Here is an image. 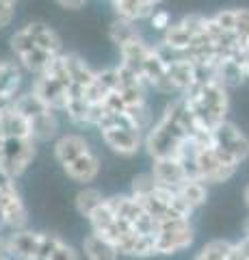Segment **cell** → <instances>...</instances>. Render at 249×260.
<instances>
[{
	"mask_svg": "<svg viewBox=\"0 0 249 260\" xmlns=\"http://www.w3.org/2000/svg\"><path fill=\"white\" fill-rule=\"evenodd\" d=\"M100 139L111 154L119 158H134L143 152V137L146 133L136 128H104L98 130Z\"/></svg>",
	"mask_w": 249,
	"mask_h": 260,
	"instance_id": "obj_6",
	"label": "cell"
},
{
	"mask_svg": "<svg viewBox=\"0 0 249 260\" xmlns=\"http://www.w3.org/2000/svg\"><path fill=\"white\" fill-rule=\"evenodd\" d=\"M175 191L180 193L184 204H187L193 213L199 210L208 202V184L202 182L199 178H187V180H184Z\"/></svg>",
	"mask_w": 249,
	"mask_h": 260,
	"instance_id": "obj_20",
	"label": "cell"
},
{
	"mask_svg": "<svg viewBox=\"0 0 249 260\" xmlns=\"http://www.w3.org/2000/svg\"><path fill=\"white\" fill-rule=\"evenodd\" d=\"M238 61H240V65H243V70H245V76H247V80H249V44H243V46H240Z\"/></svg>",
	"mask_w": 249,
	"mask_h": 260,
	"instance_id": "obj_32",
	"label": "cell"
},
{
	"mask_svg": "<svg viewBox=\"0 0 249 260\" xmlns=\"http://www.w3.org/2000/svg\"><path fill=\"white\" fill-rule=\"evenodd\" d=\"M115 11V18H124L130 22H148L150 15L154 13L158 7L148 3V0H109Z\"/></svg>",
	"mask_w": 249,
	"mask_h": 260,
	"instance_id": "obj_17",
	"label": "cell"
},
{
	"mask_svg": "<svg viewBox=\"0 0 249 260\" xmlns=\"http://www.w3.org/2000/svg\"><path fill=\"white\" fill-rule=\"evenodd\" d=\"M236 245H238L240 251H243V254L249 258V239H247V237H240V239L236 241Z\"/></svg>",
	"mask_w": 249,
	"mask_h": 260,
	"instance_id": "obj_33",
	"label": "cell"
},
{
	"mask_svg": "<svg viewBox=\"0 0 249 260\" xmlns=\"http://www.w3.org/2000/svg\"><path fill=\"white\" fill-rule=\"evenodd\" d=\"M61 9H67V11H78V9H83V7L89 3V0H54Z\"/></svg>",
	"mask_w": 249,
	"mask_h": 260,
	"instance_id": "obj_31",
	"label": "cell"
},
{
	"mask_svg": "<svg viewBox=\"0 0 249 260\" xmlns=\"http://www.w3.org/2000/svg\"><path fill=\"white\" fill-rule=\"evenodd\" d=\"M232 249H234V241H230V239H212V241L204 243V245L195 251L193 260H228Z\"/></svg>",
	"mask_w": 249,
	"mask_h": 260,
	"instance_id": "obj_23",
	"label": "cell"
},
{
	"mask_svg": "<svg viewBox=\"0 0 249 260\" xmlns=\"http://www.w3.org/2000/svg\"><path fill=\"white\" fill-rule=\"evenodd\" d=\"M39 143L30 137V139H15V137H3L0 141V172L11 176V178H22L28 172L37 158Z\"/></svg>",
	"mask_w": 249,
	"mask_h": 260,
	"instance_id": "obj_3",
	"label": "cell"
},
{
	"mask_svg": "<svg viewBox=\"0 0 249 260\" xmlns=\"http://www.w3.org/2000/svg\"><path fill=\"white\" fill-rule=\"evenodd\" d=\"M3 107H7V104L3 102V98H0V109H3Z\"/></svg>",
	"mask_w": 249,
	"mask_h": 260,
	"instance_id": "obj_38",
	"label": "cell"
},
{
	"mask_svg": "<svg viewBox=\"0 0 249 260\" xmlns=\"http://www.w3.org/2000/svg\"><path fill=\"white\" fill-rule=\"evenodd\" d=\"M30 128H33V139L42 145V143H54L61 137V121H59V113L48 109L42 115H37L35 119H30Z\"/></svg>",
	"mask_w": 249,
	"mask_h": 260,
	"instance_id": "obj_16",
	"label": "cell"
},
{
	"mask_svg": "<svg viewBox=\"0 0 249 260\" xmlns=\"http://www.w3.org/2000/svg\"><path fill=\"white\" fill-rule=\"evenodd\" d=\"M15 109H18L22 115H26L28 119H35L37 115H42L44 111H48V107L46 104L39 100V98L30 91V89H26V91H22L18 98H15V100L11 102Z\"/></svg>",
	"mask_w": 249,
	"mask_h": 260,
	"instance_id": "obj_24",
	"label": "cell"
},
{
	"mask_svg": "<svg viewBox=\"0 0 249 260\" xmlns=\"http://www.w3.org/2000/svg\"><path fill=\"white\" fill-rule=\"evenodd\" d=\"M243 237H247V239H249V217L243 221Z\"/></svg>",
	"mask_w": 249,
	"mask_h": 260,
	"instance_id": "obj_35",
	"label": "cell"
},
{
	"mask_svg": "<svg viewBox=\"0 0 249 260\" xmlns=\"http://www.w3.org/2000/svg\"><path fill=\"white\" fill-rule=\"evenodd\" d=\"M215 148L223 152L228 158H232L238 165L249 160V137L245 130H240L234 121H223L212 130Z\"/></svg>",
	"mask_w": 249,
	"mask_h": 260,
	"instance_id": "obj_5",
	"label": "cell"
},
{
	"mask_svg": "<svg viewBox=\"0 0 249 260\" xmlns=\"http://www.w3.org/2000/svg\"><path fill=\"white\" fill-rule=\"evenodd\" d=\"M206 18L208 15H204V13H189V15H182L180 20H173L171 26L160 35L158 44H163V46L182 54L193 42H195V37L199 32L204 30Z\"/></svg>",
	"mask_w": 249,
	"mask_h": 260,
	"instance_id": "obj_4",
	"label": "cell"
},
{
	"mask_svg": "<svg viewBox=\"0 0 249 260\" xmlns=\"http://www.w3.org/2000/svg\"><path fill=\"white\" fill-rule=\"evenodd\" d=\"M50 260H83V251L63 239V241L59 243V247L52 251Z\"/></svg>",
	"mask_w": 249,
	"mask_h": 260,
	"instance_id": "obj_28",
	"label": "cell"
},
{
	"mask_svg": "<svg viewBox=\"0 0 249 260\" xmlns=\"http://www.w3.org/2000/svg\"><path fill=\"white\" fill-rule=\"evenodd\" d=\"M30 91H33L39 100H42L48 109L63 113L69 102V87L65 83H61L59 78H54L50 74H37L30 83Z\"/></svg>",
	"mask_w": 249,
	"mask_h": 260,
	"instance_id": "obj_7",
	"label": "cell"
},
{
	"mask_svg": "<svg viewBox=\"0 0 249 260\" xmlns=\"http://www.w3.org/2000/svg\"><path fill=\"white\" fill-rule=\"evenodd\" d=\"M139 37H143V32L136 26V22L115 18L109 24V39H111V44H115L117 48L126 46L128 42H134V39H139Z\"/></svg>",
	"mask_w": 249,
	"mask_h": 260,
	"instance_id": "obj_21",
	"label": "cell"
},
{
	"mask_svg": "<svg viewBox=\"0 0 249 260\" xmlns=\"http://www.w3.org/2000/svg\"><path fill=\"white\" fill-rule=\"evenodd\" d=\"M104 200H106V195H102V191L95 186H80L78 193L74 195V210L83 219H89L104 204Z\"/></svg>",
	"mask_w": 249,
	"mask_h": 260,
	"instance_id": "obj_19",
	"label": "cell"
},
{
	"mask_svg": "<svg viewBox=\"0 0 249 260\" xmlns=\"http://www.w3.org/2000/svg\"><path fill=\"white\" fill-rule=\"evenodd\" d=\"M24 76L26 72L13 56L11 59L0 56V98L5 104H11L24 91Z\"/></svg>",
	"mask_w": 249,
	"mask_h": 260,
	"instance_id": "obj_10",
	"label": "cell"
},
{
	"mask_svg": "<svg viewBox=\"0 0 249 260\" xmlns=\"http://www.w3.org/2000/svg\"><path fill=\"white\" fill-rule=\"evenodd\" d=\"M217 78H219L228 89H236L240 85L249 83L238 59H223V61L217 63Z\"/></svg>",
	"mask_w": 249,
	"mask_h": 260,
	"instance_id": "obj_22",
	"label": "cell"
},
{
	"mask_svg": "<svg viewBox=\"0 0 249 260\" xmlns=\"http://www.w3.org/2000/svg\"><path fill=\"white\" fill-rule=\"evenodd\" d=\"M234 32L243 44L249 39V9L247 7H236V28H234Z\"/></svg>",
	"mask_w": 249,
	"mask_h": 260,
	"instance_id": "obj_29",
	"label": "cell"
},
{
	"mask_svg": "<svg viewBox=\"0 0 249 260\" xmlns=\"http://www.w3.org/2000/svg\"><path fill=\"white\" fill-rule=\"evenodd\" d=\"M150 174L154 176L156 184L169 186V189H178L189 178L187 169H184V162L180 158H154L150 167Z\"/></svg>",
	"mask_w": 249,
	"mask_h": 260,
	"instance_id": "obj_12",
	"label": "cell"
},
{
	"mask_svg": "<svg viewBox=\"0 0 249 260\" xmlns=\"http://www.w3.org/2000/svg\"><path fill=\"white\" fill-rule=\"evenodd\" d=\"M80 251H83L85 260H119V249L109 239L100 237L95 232H89L80 243Z\"/></svg>",
	"mask_w": 249,
	"mask_h": 260,
	"instance_id": "obj_15",
	"label": "cell"
},
{
	"mask_svg": "<svg viewBox=\"0 0 249 260\" xmlns=\"http://www.w3.org/2000/svg\"><path fill=\"white\" fill-rule=\"evenodd\" d=\"M0 130H3V137H15V139H30L33 137L30 119L22 115L13 104H7L0 109Z\"/></svg>",
	"mask_w": 249,
	"mask_h": 260,
	"instance_id": "obj_14",
	"label": "cell"
},
{
	"mask_svg": "<svg viewBox=\"0 0 249 260\" xmlns=\"http://www.w3.org/2000/svg\"><path fill=\"white\" fill-rule=\"evenodd\" d=\"M72 182H76L80 186H89L91 182L98 180V176L102 172V158L95 150H89L83 156H78L76 160H72L69 165L61 167Z\"/></svg>",
	"mask_w": 249,
	"mask_h": 260,
	"instance_id": "obj_8",
	"label": "cell"
},
{
	"mask_svg": "<svg viewBox=\"0 0 249 260\" xmlns=\"http://www.w3.org/2000/svg\"><path fill=\"white\" fill-rule=\"evenodd\" d=\"M243 202H245V206H247V210H249V182L243 186Z\"/></svg>",
	"mask_w": 249,
	"mask_h": 260,
	"instance_id": "obj_34",
	"label": "cell"
},
{
	"mask_svg": "<svg viewBox=\"0 0 249 260\" xmlns=\"http://www.w3.org/2000/svg\"><path fill=\"white\" fill-rule=\"evenodd\" d=\"M61 241H63V237L59 232H46V230H42V241H39V249H37V258L35 260H50L52 251L59 247Z\"/></svg>",
	"mask_w": 249,
	"mask_h": 260,
	"instance_id": "obj_26",
	"label": "cell"
},
{
	"mask_svg": "<svg viewBox=\"0 0 249 260\" xmlns=\"http://www.w3.org/2000/svg\"><path fill=\"white\" fill-rule=\"evenodd\" d=\"M245 44H249V39H247V42H245Z\"/></svg>",
	"mask_w": 249,
	"mask_h": 260,
	"instance_id": "obj_40",
	"label": "cell"
},
{
	"mask_svg": "<svg viewBox=\"0 0 249 260\" xmlns=\"http://www.w3.org/2000/svg\"><path fill=\"white\" fill-rule=\"evenodd\" d=\"M3 3H9V5H13V7H18L20 0H3Z\"/></svg>",
	"mask_w": 249,
	"mask_h": 260,
	"instance_id": "obj_37",
	"label": "cell"
},
{
	"mask_svg": "<svg viewBox=\"0 0 249 260\" xmlns=\"http://www.w3.org/2000/svg\"><path fill=\"white\" fill-rule=\"evenodd\" d=\"M0 141H3V130H0Z\"/></svg>",
	"mask_w": 249,
	"mask_h": 260,
	"instance_id": "obj_39",
	"label": "cell"
},
{
	"mask_svg": "<svg viewBox=\"0 0 249 260\" xmlns=\"http://www.w3.org/2000/svg\"><path fill=\"white\" fill-rule=\"evenodd\" d=\"M148 3H152V5H156V7H160V5H163V3H165V0H148Z\"/></svg>",
	"mask_w": 249,
	"mask_h": 260,
	"instance_id": "obj_36",
	"label": "cell"
},
{
	"mask_svg": "<svg viewBox=\"0 0 249 260\" xmlns=\"http://www.w3.org/2000/svg\"><path fill=\"white\" fill-rule=\"evenodd\" d=\"M39 241H42V230H13L7 232V247H9L11 260H35Z\"/></svg>",
	"mask_w": 249,
	"mask_h": 260,
	"instance_id": "obj_11",
	"label": "cell"
},
{
	"mask_svg": "<svg viewBox=\"0 0 249 260\" xmlns=\"http://www.w3.org/2000/svg\"><path fill=\"white\" fill-rule=\"evenodd\" d=\"M24 26H26V30L30 32V37H33V42H35L39 48H42V50L50 52L52 56H59V54L65 52V44H63V37L50 26V24L35 20V22L24 24Z\"/></svg>",
	"mask_w": 249,
	"mask_h": 260,
	"instance_id": "obj_13",
	"label": "cell"
},
{
	"mask_svg": "<svg viewBox=\"0 0 249 260\" xmlns=\"http://www.w3.org/2000/svg\"><path fill=\"white\" fill-rule=\"evenodd\" d=\"M154 243H156V256H178L182 251H189L193 243H195L193 219L171 217L156 223Z\"/></svg>",
	"mask_w": 249,
	"mask_h": 260,
	"instance_id": "obj_2",
	"label": "cell"
},
{
	"mask_svg": "<svg viewBox=\"0 0 249 260\" xmlns=\"http://www.w3.org/2000/svg\"><path fill=\"white\" fill-rule=\"evenodd\" d=\"M171 24H173L171 13L167 11V9H160V7H158V9H156L154 13L150 15V20H148V26H150L152 30H154V32H158V35H163V32H165L167 28H169Z\"/></svg>",
	"mask_w": 249,
	"mask_h": 260,
	"instance_id": "obj_27",
	"label": "cell"
},
{
	"mask_svg": "<svg viewBox=\"0 0 249 260\" xmlns=\"http://www.w3.org/2000/svg\"><path fill=\"white\" fill-rule=\"evenodd\" d=\"M154 189H156V180L150 172L136 174L132 178V182H130V193L134 195V198H146V195H150Z\"/></svg>",
	"mask_w": 249,
	"mask_h": 260,
	"instance_id": "obj_25",
	"label": "cell"
},
{
	"mask_svg": "<svg viewBox=\"0 0 249 260\" xmlns=\"http://www.w3.org/2000/svg\"><path fill=\"white\" fill-rule=\"evenodd\" d=\"M91 148V141L83 133H61V137L52 143V156L61 167L69 165L72 160L87 154Z\"/></svg>",
	"mask_w": 249,
	"mask_h": 260,
	"instance_id": "obj_9",
	"label": "cell"
},
{
	"mask_svg": "<svg viewBox=\"0 0 249 260\" xmlns=\"http://www.w3.org/2000/svg\"><path fill=\"white\" fill-rule=\"evenodd\" d=\"M13 22H15V7L0 0V30L9 28Z\"/></svg>",
	"mask_w": 249,
	"mask_h": 260,
	"instance_id": "obj_30",
	"label": "cell"
},
{
	"mask_svg": "<svg viewBox=\"0 0 249 260\" xmlns=\"http://www.w3.org/2000/svg\"><path fill=\"white\" fill-rule=\"evenodd\" d=\"M65 63H67V70H69V76H72V85H78L87 91V87L93 85L98 70H93L91 65L76 52H65Z\"/></svg>",
	"mask_w": 249,
	"mask_h": 260,
	"instance_id": "obj_18",
	"label": "cell"
},
{
	"mask_svg": "<svg viewBox=\"0 0 249 260\" xmlns=\"http://www.w3.org/2000/svg\"><path fill=\"white\" fill-rule=\"evenodd\" d=\"M187 107L195 117L202 130H215L219 124L228 121L230 113V89L219 78H212L204 85L193 87L189 93L182 95Z\"/></svg>",
	"mask_w": 249,
	"mask_h": 260,
	"instance_id": "obj_1",
	"label": "cell"
}]
</instances>
